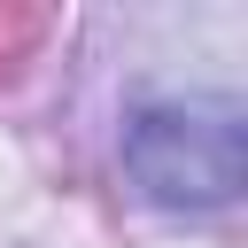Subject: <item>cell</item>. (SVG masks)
<instances>
[{"label": "cell", "mask_w": 248, "mask_h": 248, "mask_svg": "<svg viewBox=\"0 0 248 248\" xmlns=\"http://www.w3.org/2000/svg\"><path fill=\"white\" fill-rule=\"evenodd\" d=\"M132 178L163 209H217L240 194V108L232 101H186V108H140L124 140Z\"/></svg>", "instance_id": "obj_1"}]
</instances>
